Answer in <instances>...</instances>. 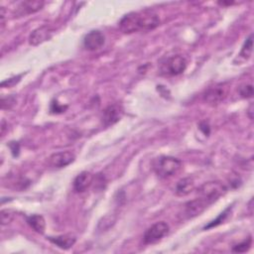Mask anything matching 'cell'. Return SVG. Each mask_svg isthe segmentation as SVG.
Wrapping results in <instances>:
<instances>
[{
    "label": "cell",
    "instance_id": "e0dca14e",
    "mask_svg": "<svg viewBox=\"0 0 254 254\" xmlns=\"http://www.w3.org/2000/svg\"><path fill=\"white\" fill-rule=\"evenodd\" d=\"M252 47H253V35L251 34L245 41L241 52L239 54L240 58H243V60H247L250 58L251 54H252Z\"/></svg>",
    "mask_w": 254,
    "mask_h": 254
},
{
    "label": "cell",
    "instance_id": "ba28073f",
    "mask_svg": "<svg viewBox=\"0 0 254 254\" xmlns=\"http://www.w3.org/2000/svg\"><path fill=\"white\" fill-rule=\"evenodd\" d=\"M76 159L74 153L70 151L58 152L50 156L49 164L54 168H64L70 164H72Z\"/></svg>",
    "mask_w": 254,
    "mask_h": 254
},
{
    "label": "cell",
    "instance_id": "52a82bcc",
    "mask_svg": "<svg viewBox=\"0 0 254 254\" xmlns=\"http://www.w3.org/2000/svg\"><path fill=\"white\" fill-rule=\"evenodd\" d=\"M105 43V37L103 33L98 30L90 31L85 35L84 39V47L88 51H96L100 49Z\"/></svg>",
    "mask_w": 254,
    "mask_h": 254
},
{
    "label": "cell",
    "instance_id": "5b68a950",
    "mask_svg": "<svg viewBox=\"0 0 254 254\" xmlns=\"http://www.w3.org/2000/svg\"><path fill=\"white\" fill-rule=\"evenodd\" d=\"M170 227L165 221H159L150 226L144 233L143 241L145 244H154L168 234Z\"/></svg>",
    "mask_w": 254,
    "mask_h": 254
},
{
    "label": "cell",
    "instance_id": "30bf717a",
    "mask_svg": "<svg viewBox=\"0 0 254 254\" xmlns=\"http://www.w3.org/2000/svg\"><path fill=\"white\" fill-rule=\"evenodd\" d=\"M122 116V109L117 104L108 105L102 112V122L104 126H110L120 120Z\"/></svg>",
    "mask_w": 254,
    "mask_h": 254
},
{
    "label": "cell",
    "instance_id": "9c48e42d",
    "mask_svg": "<svg viewBox=\"0 0 254 254\" xmlns=\"http://www.w3.org/2000/svg\"><path fill=\"white\" fill-rule=\"evenodd\" d=\"M210 205L203 199L197 198L193 201L188 202L185 205V215L187 218H192L200 215Z\"/></svg>",
    "mask_w": 254,
    "mask_h": 254
},
{
    "label": "cell",
    "instance_id": "2e32d148",
    "mask_svg": "<svg viewBox=\"0 0 254 254\" xmlns=\"http://www.w3.org/2000/svg\"><path fill=\"white\" fill-rule=\"evenodd\" d=\"M27 223L38 233L43 234L46 229V221L42 215L33 214L27 217Z\"/></svg>",
    "mask_w": 254,
    "mask_h": 254
},
{
    "label": "cell",
    "instance_id": "8fae6325",
    "mask_svg": "<svg viewBox=\"0 0 254 254\" xmlns=\"http://www.w3.org/2000/svg\"><path fill=\"white\" fill-rule=\"evenodd\" d=\"M43 6H44L43 1H32V0H30V1H23L17 7L16 14L18 16L30 15L41 10Z\"/></svg>",
    "mask_w": 254,
    "mask_h": 254
},
{
    "label": "cell",
    "instance_id": "4fadbf2b",
    "mask_svg": "<svg viewBox=\"0 0 254 254\" xmlns=\"http://www.w3.org/2000/svg\"><path fill=\"white\" fill-rule=\"evenodd\" d=\"M92 180H93V176L89 172H86V171L82 172L76 177L74 181L75 191L78 193L85 192L91 185Z\"/></svg>",
    "mask_w": 254,
    "mask_h": 254
},
{
    "label": "cell",
    "instance_id": "44dd1931",
    "mask_svg": "<svg viewBox=\"0 0 254 254\" xmlns=\"http://www.w3.org/2000/svg\"><path fill=\"white\" fill-rule=\"evenodd\" d=\"M13 216H14V214H13L12 212H10L8 210H3L1 212V222H2V224L4 225V224H8L9 222H11L12 219H13Z\"/></svg>",
    "mask_w": 254,
    "mask_h": 254
},
{
    "label": "cell",
    "instance_id": "9a60e30c",
    "mask_svg": "<svg viewBox=\"0 0 254 254\" xmlns=\"http://www.w3.org/2000/svg\"><path fill=\"white\" fill-rule=\"evenodd\" d=\"M49 240L62 249H70L76 243V237L72 235H59L49 237Z\"/></svg>",
    "mask_w": 254,
    "mask_h": 254
},
{
    "label": "cell",
    "instance_id": "277c9868",
    "mask_svg": "<svg viewBox=\"0 0 254 254\" xmlns=\"http://www.w3.org/2000/svg\"><path fill=\"white\" fill-rule=\"evenodd\" d=\"M187 65V60L183 56H172L161 65L160 72L163 76L167 77L178 76L186 71Z\"/></svg>",
    "mask_w": 254,
    "mask_h": 254
},
{
    "label": "cell",
    "instance_id": "603a6c76",
    "mask_svg": "<svg viewBox=\"0 0 254 254\" xmlns=\"http://www.w3.org/2000/svg\"><path fill=\"white\" fill-rule=\"evenodd\" d=\"M21 77H22V75H20V76H18V77H15V78H12V79H9V80L5 81V82H3V83L1 84V86H5V85L10 86V85H15V84H17V83L20 81Z\"/></svg>",
    "mask_w": 254,
    "mask_h": 254
},
{
    "label": "cell",
    "instance_id": "cb8c5ba5",
    "mask_svg": "<svg viewBox=\"0 0 254 254\" xmlns=\"http://www.w3.org/2000/svg\"><path fill=\"white\" fill-rule=\"evenodd\" d=\"M68 108V106H61L58 102H53L52 103V107H51V110L53 111V112H63V111H65L66 109Z\"/></svg>",
    "mask_w": 254,
    "mask_h": 254
},
{
    "label": "cell",
    "instance_id": "5bb4252c",
    "mask_svg": "<svg viewBox=\"0 0 254 254\" xmlns=\"http://www.w3.org/2000/svg\"><path fill=\"white\" fill-rule=\"evenodd\" d=\"M195 189V183L192 178H184L180 180L176 186V194L180 197H184L192 193Z\"/></svg>",
    "mask_w": 254,
    "mask_h": 254
},
{
    "label": "cell",
    "instance_id": "7402d4cb",
    "mask_svg": "<svg viewBox=\"0 0 254 254\" xmlns=\"http://www.w3.org/2000/svg\"><path fill=\"white\" fill-rule=\"evenodd\" d=\"M14 103H15V97L14 96L2 97V99H1L2 109H10Z\"/></svg>",
    "mask_w": 254,
    "mask_h": 254
},
{
    "label": "cell",
    "instance_id": "8992f818",
    "mask_svg": "<svg viewBox=\"0 0 254 254\" xmlns=\"http://www.w3.org/2000/svg\"><path fill=\"white\" fill-rule=\"evenodd\" d=\"M228 93V86L226 84H218L213 86L209 87L204 95L205 100L212 105H216L221 103Z\"/></svg>",
    "mask_w": 254,
    "mask_h": 254
},
{
    "label": "cell",
    "instance_id": "ac0fdd59",
    "mask_svg": "<svg viewBox=\"0 0 254 254\" xmlns=\"http://www.w3.org/2000/svg\"><path fill=\"white\" fill-rule=\"evenodd\" d=\"M230 207H228L222 213H220L219 214V216L216 218V219H214V220H212V221H211L208 225H206L205 226V229H209V228H212V227H214V226H217L218 224H220L222 221H224V219L227 217V215L229 214V211H230Z\"/></svg>",
    "mask_w": 254,
    "mask_h": 254
},
{
    "label": "cell",
    "instance_id": "ffe728a7",
    "mask_svg": "<svg viewBox=\"0 0 254 254\" xmlns=\"http://www.w3.org/2000/svg\"><path fill=\"white\" fill-rule=\"evenodd\" d=\"M239 93L243 98H249L253 95V87L251 85H243L239 87Z\"/></svg>",
    "mask_w": 254,
    "mask_h": 254
},
{
    "label": "cell",
    "instance_id": "6da1fadb",
    "mask_svg": "<svg viewBox=\"0 0 254 254\" xmlns=\"http://www.w3.org/2000/svg\"><path fill=\"white\" fill-rule=\"evenodd\" d=\"M159 25L160 18L158 14L151 9L130 12L123 16L119 22V28L124 34L151 31Z\"/></svg>",
    "mask_w": 254,
    "mask_h": 254
},
{
    "label": "cell",
    "instance_id": "d6986e66",
    "mask_svg": "<svg viewBox=\"0 0 254 254\" xmlns=\"http://www.w3.org/2000/svg\"><path fill=\"white\" fill-rule=\"evenodd\" d=\"M251 243H252V239L251 238H248L247 240H244L243 242L233 246L232 248V251L233 252H246L250 246H251Z\"/></svg>",
    "mask_w": 254,
    "mask_h": 254
},
{
    "label": "cell",
    "instance_id": "7a4b0ae2",
    "mask_svg": "<svg viewBox=\"0 0 254 254\" xmlns=\"http://www.w3.org/2000/svg\"><path fill=\"white\" fill-rule=\"evenodd\" d=\"M182 169V162L174 157L161 156L154 162V171L162 179L175 176Z\"/></svg>",
    "mask_w": 254,
    "mask_h": 254
},
{
    "label": "cell",
    "instance_id": "7c38bea8",
    "mask_svg": "<svg viewBox=\"0 0 254 254\" xmlns=\"http://www.w3.org/2000/svg\"><path fill=\"white\" fill-rule=\"evenodd\" d=\"M52 36V31L48 26H42L32 32L29 38V43L33 46H37L39 44H42L43 42L49 40Z\"/></svg>",
    "mask_w": 254,
    "mask_h": 254
},
{
    "label": "cell",
    "instance_id": "3957f363",
    "mask_svg": "<svg viewBox=\"0 0 254 254\" xmlns=\"http://www.w3.org/2000/svg\"><path fill=\"white\" fill-rule=\"evenodd\" d=\"M226 187L221 182H209L204 184L198 191L199 198L205 200L210 206L220 198L225 192Z\"/></svg>",
    "mask_w": 254,
    "mask_h": 254
}]
</instances>
